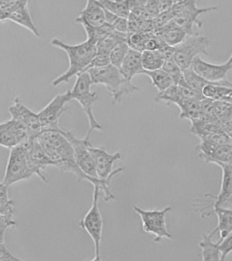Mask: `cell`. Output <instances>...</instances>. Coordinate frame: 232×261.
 I'll return each mask as SVG.
<instances>
[{
    "label": "cell",
    "mask_w": 232,
    "mask_h": 261,
    "mask_svg": "<svg viewBox=\"0 0 232 261\" xmlns=\"http://www.w3.org/2000/svg\"><path fill=\"white\" fill-rule=\"evenodd\" d=\"M50 44L66 53L69 58L68 69L52 82L54 87L69 83L73 76L83 73L97 54L96 44L87 39L80 44L72 45L55 38L51 40Z\"/></svg>",
    "instance_id": "6da1fadb"
},
{
    "label": "cell",
    "mask_w": 232,
    "mask_h": 261,
    "mask_svg": "<svg viewBox=\"0 0 232 261\" xmlns=\"http://www.w3.org/2000/svg\"><path fill=\"white\" fill-rule=\"evenodd\" d=\"M61 130V129H60ZM60 130H42L37 140L61 173H74L78 169L72 146Z\"/></svg>",
    "instance_id": "7a4b0ae2"
},
{
    "label": "cell",
    "mask_w": 232,
    "mask_h": 261,
    "mask_svg": "<svg viewBox=\"0 0 232 261\" xmlns=\"http://www.w3.org/2000/svg\"><path fill=\"white\" fill-rule=\"evenodd\" d=\"M85 72L89 73L93 85L105 86L111 97L113 105L121 101L124 96L138 90L137 86L126 79L120 69L111 64L101 68L90 69Z\"/></svg>",
    "instance_id": "3957f363"
},
{
    "label": "cell",
    "mask_w": 232,
    "mask_h": 261,
    "mask_svg": "<svg viewBox=\"0 0 232 261\" xmlns=\"http://www.w3.org/2000/svg\"><path fill=\"white\" fill-rule=\"evenodd\" d=\"M92 85L93 84L89 73L83 72L77 75L76 81L70 91L71 99H74L80 104L89 120L90 127L85 136L88 139L91 138L93 130H101L103 128L94 115L93 106L98 97L96 92L91 91Z\"/></svg>",
    "instance_id": "277c9868"
},
{
    "label": "cell",
    "mask_w": 232,
    "mask_h": 261,
    "mask_svg": "<svg viewBox=\"0 0 232 261\" xmlns=\"http://www.w3.org/2000/svg\"><path fill=\"white\" fill-rule=\"evenodd\" d=\"M175 23L183 28L188 35L195 34L193 27L196 25L201 29L202 22L198 19L201 14L208 12H215L218 10L217 6H210L207 8H198L197 0H183L180 3L173 4L170 8Z\"/></svg>",
    "instance_id": "5b68a950"
},
{
    "label": "cell",
    "mask_w": 232,
    "mask_h": 261,
    "mask_svg": "<svg viewBox=\"0 0 232 261\" xmlns=\"http://www.w3.org/2000/svg\"><path fill=\"white\" fill-rule=\"evenodd\" d=\"M97 186H94L93 203L85 215L79 222L78 226L85 230L93 240L95 247V257L93 260H101V242L103 234V221L99 209V192Z\"/></svg>",
    "instance_id": "8992f818"
},
{
    "label": "cell",
    "mask_w": 232,
    "mask_h": 261,
    "mask_svg": "<svg viewBox=\"0 0 232 261\" xmlns=\"http://www.w3.org/2000/svg\"><path fill=\"white\" fill-rule=\"evenodd\" d=\"M209 45L207 37L195 33L188 35L180 44L175 47V61L183 71L188 69L197 57L209 55L207 49Z\"/></svg>",
    "instance_id": "52a82bcc"
},
{
    "label": "cell",
    "mask_w": 232,
    "mask_h": 261,
    "mask_svg": "<svg viewBox=\"0 0 232 261\" xmlns=\"http://www.w3.org/2000/svg\"><path fill=\"white\" fill-rule=\"evenodd\" d=\"M133 210L140 216L142 230L154 236L155 242L160 243L163 238H172V234L167 230L166 224V214L172 210L170 206H166L161 210H147L134 205Z\"/></svg>",
    "instance_id": "ba28073f"
},
{
    "label": "cell",
    "mask_w": 232,
    "mask_h": 261,
    "mask_svg": "<svg viewBox=\"0 0 232 261\" xmlns=\"http://www.w3.org/2000/svg\"><path fill=\"white\" fill-rule=\"evenodd\" d=\"M33 175L34 173L28 166L25 152L22 147L19 145L10 149L2 182L9 187L14 184L28 180Z\"/></svg>",
    "instance_id": "9c48e42d"
},
{
    "label": "cell",
    "mask_w": 232,
    "mask_h": 261,
    "mask_svg": "<svg viewBox=\"0 0 232 261\" xmlns=\"http://www.w3.org/2000/svg\"><path fill=\"white\" fill-rule=\"evenodd\" d=\"M60 130L70 142L72 146L75 162L78 165L79 169L89 176L93 178L100 179L98 177L95 162L89 150V145L91 144L90 139L85 137L82 139L77 138L70 130H63L62 128H61Z\"/></svg>",
    "instance_id": "30bf717a"
},
{
    "label": "cell",
    "mask_w": 232,
    "mask_h": 261,
    "mask_svg": "<svg viewBox=\"0 0 232 261\" xmlns=\"http://www.w3.org/2000/svg\"><path fill=\"white\" fill-rule=\"evenodd\" d=\"M71 100L70 91L58 94L38 112L42 130L61 129L59 120L67 110L66 104Z\"/></svg>",
    "instance_id": "8fae6325"
},
{
    "label": "cell",
    "mask_w": 232,
    "mask_h": 261,
    "mask_svg": "<svg viewBox=\"0 0 232 261\" xmlns=\"http://www.w3.org/2000/svg\"><path fill=\"white\" fill-rule=\"evenodd\" d=\"M214 164L221 167L222 177L221 189L217 196L206 194L205 197L209 198L208 201H212L209 205L197 207L196 212L204 213L209 208L220 207L232 210V164L223 162H216Z\"/></svg>",
    "instance_id": "7c38bea8"
},
{
    "label": "cell",
    "mask_w": 232,
    "mask_h": 261,
    "mask_svg": "<svg viewBox=\"0 0 232 261\" xmlns=\"http://www.w3.org/2000/svg\"><path fill=\"white\" fill-rule=\"evenodd\" d=\"M25 152L28 166L34 173L44 183L48 184L46 177L42 171L48 166H54V163L45 152L36 138H30L25 142L20 145Z\"/></svg>",
    "instance_id": "4fadbf2b"
},
{
    "label": "cell",
    "mask_w": 232,
    "mask_h": 261,
    "mask_svg": "<svg viewBox=\"0 0 232 261\" xmlns=\"http://www.w3.org/2000/svg\"><path fill=\"white\" fill-rule=\"evenodd\" d=\"M89 150L95 162L96 171L98 177L102 179H107L123 172L124 167L113 169L114 163L122 159L119 152L109 153L103 146H93L89 145Z\"/></svg>",
    "instance_id": "5bb4252c"
},
{
    "label": "cell",
    "mask_w": 232,
    "mask_h": 261,
    "mask_svg": "<svg viewBox=\"0 0 232 261\" xmlns=\"http://www.w3.org/2000/svg\"><path fill=\"white\" fill-rule=\"evenodd\" d=\"M8 112L12 119L17 120L25 126L32 138H36L42 132L38 113H35L24 105L19 97L14 98L13 103L8 108Z\"/></svg>",
    "instance_id": "9a60e30c"
},
{
    "label": "cell",
    "mask_w": 232,
    "mask_h": 261,
    "mask_svg": "<svg viewBox=\"0 0 232 261\" xmlns=\"http://www.w3.org/2000/svg\"><path fill=\"white\" fill-rule=\"evenodd\" d=\"M191 68L204 79L210 82H221L227 80V75L232 70V54L228 60L221 64L207 62L197 57L193 60Z\"/></svg>",
    "instance_id": "2e32d148"
},
{
    "label": "cell",
    "mask_w": 232,
    "mask_h": 261,
    "mask_svg": "<svg viewBox=\"0 0 232 261\" xmlns=\"http://www.w3.org/2000/svg\"><path fill=\"white\" fill-rule=\"evenodd\" d=\"M32 138L25 126L17 120H10L0 123V146L12 149Z\"/></svg>",
    "instance_id": "e0dca14e"
},
{
    "label": "cell",
    "mask_w": 232,
    "mask_h": 261,
    "mask_svg": "<svg viewBox=\"0 0 232 261\" xmlns=\"http://www.w3.org/2000/svg\"><path fill=\"white\" fill-rule=\"evenodd\" d=\"M231 149L232 144L215 145L204 142H200L196 148V150L199 151V158L206 163L227 162Z\"/></svg>",
    "instance_id": "ac0fdd59"
},
{
    "label": "cell",
    "mask_w": 232,
    "mask_h": 261,
    "mask_svg": "<svg viewBox=\"0 0 232 261\" xmlns=\"http://www.w3.org/2000/svg\"><path fill=\"white\" fill-rule=\"evenodd\" d=\"M75 22L80 24L85 22L89 25L99 27L105 23V12L97 0H86L84 8L81 10L79 15L75 19Z\"/></svg>",
    "instance_id": "d6986e66"
},
{
    "label": "cell",
    "mask_w": 232,
    "mask_h": 261,
    "mask_svg": "<svg viewBox=\"0 0 232 261\" xmlns=\"http://www.w3.org/2000/svg\"><path fill=\"white\" fill-rule=\"evenodd\" d=\"M156 36L171 46L180 44L188 34L172 20L154 30Z\"/></svg>",
    "instance_id": "ffe728a7"
},
{
    "label": "cell",
    "mask_w": 232,
    "mask_h": 261,
    "mask_svg": "<svg viewBox=\"0 0 232 261\" xmlns=\"http://www.w3.org/2000/svg\"><path fill=\"white\" fill-rule=\"evenodd\" d=\"M211 208V211L207 212L203 218L213 214H216L218 220L217 226L211 233H209V236L213 238L217 232H219V240L221 241L232 231V210L220 207Z\"/></svg>",
    "instance_id": "44dd1931"
},
{
    "label": "cell",
    "mask_w": 232,
    "mask_h": 261,
    "mask_svg": "<svg viewBox=\"0 0 232 261\" xmlns=\"http://www.w3.org/2000/svg\"><path fill=\"white\" fill-rule=\"evenodd\" d=\"M119 69L128 81H132L135 75H140L144 69L142 65L141 53L130 48Z\"/></svg>",
    "instance_id": "7402d4cb"
},
{
    "label": "cell",
    "mask_w": 232,
    "mask_h": 261,
    "mask_svg": "<svg viewBox=\"0 0 232 261\" xmlns=\"http://www.w3.org/2000/svg\"><path fill=\"white\" fill-rule=\"evenodd\" d=\"M6 20L14 22L18 25L30 31L37 38L40 36L38 28L33 20L30 12L28 11L27 4H22L15 8L9 14Z\"/></svg>",
    "instance_id": "603a6c76"
},
{
    "label": "cell",
    "mask_w": 232,
    "mask_h": 261,
    "mask_svg": "<svg viewBox=\"0 0 232 261\" xmlns=\"http://www.w3.org/2000/svg\"><path fill=\"white\" fill-rule=\"evenodd\" d=\"M201 100L196 99L182 100L177 104L180 109L179 118L193 122L201 118Z\"/></svg>",
    "instance_id": "cb8c5ba5"
},
{
    "label": "cell",
    "mask_w": 232,
    "mask_h": 261,
    "mask_svg": "<svg viewBox=\"0 0 232 261\" xmlns=\"http://www.w3.org/2000/svg\"><path fill=\"white\" fill-rule=\"evenodd\" d=\"M128 33H120L114 30L107 36L105 37L96 44L97 53L109 55L111 51L118 44L122 42H127Z\"/></svg>",
    "instance_id": "d4e9b609"
},
{
    "label": "cell",
    "mask_w": 232,
    "mask_h": 261,
    "mask_svg": "<svg viewBox=\"0 0 232 261\" xmlns=\"http://www.w3.org/2000/svg\"><path fill=\"white\" fill-rule=\"evenodd\" d=\"M211 237L204 234L199 246L201 250V256L204 261L221 260V253H220V241L213 243L211 241Z\"/></svg>",
    "instance_id": "484cf974"
},
{
    "label": "cell",
    "mask_w": 232,
    "mask_h": 261,
    "mask_svg": "<svg viewBox=\"0 0 232 261\" xmlns=\"http://www.w3.org/2000/svg\"><path fill=\"white\" fill-rule=\"evenodd\" d=\"M140 75H146L150 77L153 86L158 89V92L164 91L174 84L168 73L162 68L153 71L143 69Z\"/></svg>",
    "instance_id": "4316f807"
},
{
    "label": "cell",
    "mask_w": 232,
    "mask_h": 261,
    "mask_svg": "<svg viewBox=\"0 0 232 261\" xmlns=\"http://www.w3.org/2000/svg\"><path fill=\"white\" fill-rule=\"evenodd\" d=\"M8 187L0 182V215L10 222H16L14 220V201L8 196Z\"/></svg>",
    "instance_id": "83f0119b"
},
{
    "label": "cell",
    "mask_w": 232,
    "mask_h": 261,
    "mask_svg": "<svg viewBox=\"0 0 232 261\" xmlns=\"http://www.w3.org/2000/svg\"><path fill=\"white\" fill-rule=\"evenodd\" d=\"M141 61L144 70L153 71L162 68L164 59L158 50H144L141 53Z\"/></svg>",
    "instance_id": "f1b7e54d"
},
{
    "label": "cell",
    "mask_w": 232,
    "mask_h": 261,
    "mask_svg": "<svg viewBox=\"0 0 232 261\" xmlns=\"http://www.w3.org/2000/svg\"><path fill=\"white\" fill-rule=\"evenodd\" d=\"M81 25L84 29L85 34L87 36V40L91 41L92 42L97 43L101 39L107 36L108 35L113 32L114 30L107 23L99 27H93L89 25L85 22H81Z\"/></svg>",
    "instance_id": "f546056e"
},
{
    "label": "cell",
    "mask_w": 232,
    "mask_h": 261,
    "mask_svg": "<svg viewBox=\"0 0 232 261\" xmlns=\"http://www.w3.org/2000/svg\"><path fill=\"white\" fill-rule=\"evenodd\" d=\"M127 20L128 33L154 32L153 20L143 19L132 13L130 14Z\"/></svg>",
    "instance_id": "4dcf8cb0"
},
{
    "label": "cell",
    "mask_w": 232,
    "mask_h": 261,
    "mask_svg": "<svg viewBox=\"0 0 232 261\" xmlns=\"http://www.w3.org/2000/svg\"><path fill=\"white\" fill-rule=\"evenodd\" d=\"M100 5L108 11L128 18L130 12L125 0H97Z\"/></svg>",
    "instance_id": "1f68e13d"
},
{
    "label": "cell",
    "mask_w": 232,
    "mask_h": 261,
    "mask_svg": "<svg viewBox=\"0 0 232 261\" xmlns=\"http://www.w3.org/2000/svg\"><path fill=\"white\" fill-rule=\"evenodd\" d=\"M172 79L174 85L188 86L185 81L183 71L177 64L174 59L165 60L162 67Z\"/></svg>",
    "instance_id": "d6a6232c"
},
{
    "label": "cell",
    "mask_w": 232,
    "mask_h": 261,
    "mask_svg": "<svg viewBox=\"0 0 232 261\" xmlns=\"http://www.w3.org/2000/svg\"><path fill=\"white\" fill-rule=\"evenodd\" d=\"M154 34V32L128 33L127 44L130 48L142 53L147 40Z\"/></svg>",
    "instance_id": "836d02e7"
},
{
    "label": "cell",
    "mask_w": 232,
    "mask_h": 261,
    "mask_svg": "<svg viewBox=\"0 0 232 261\" xmlns=\"http://www.w3.org/2000/svg\"><path fill=\"white\" fill-rule=\"evenodd\" d=\"M104 12H105V23L109 24L111 28L118 32L127 34V18L122 17V16L112 13V12L105 9H104Z\"/></svg>",
    "instance_id": "e575fe53"
},
{
    "label": "cell",
    "mask_w": 232,
    "mask_h": 261,
    "mask_svg": "<svg viewBox=\"0 0 232 261\" xmlns=\"http://www.w3.org/2000/svg\"><path fill=\"white\" fill-rule=\"evenodd\" d=\"M201 118L211 123L221 124L218 119L214 108V99L204 97L200 101Z\"/></svg>",
    "instance_id": "d590c367"
},
{
    "label": "cell",
    "mask_w": 232,
    "mask_h": 261,
    "mask_svg": "<svg viewBox=\"0 0 232 261\" xmlns=\"http://www.w3.org/2000/svg\"><path fill=\"white\" fill-rule=\"evenodd\" d=\"M129 49L130 47L127 42H122L118 44L110 53L109 59L111 64L120 69Z\"/></svg>",
    "instance_id": "8d00e7d4"
},
{
    "label": "cell",
    "mask_w": 232,
    "mask_h": 261,
    "mask_svg": "<svg viewBox=\"0 0 232 261\" xmlns=\"http://www.w3.org/2000/svg\"><path fill=\"white\" fill-rule=\"evenodd\" d=\"M214 108L221 125L227 122L232 115V103L219 100H214Z\"/></svg>",
    "instance_id": "74e56055"
},
{
    "label": "cell",
    "mask_w": 232,
    "mask_h": 261,
    "mask_svg": "<svg viewBox=\"0 0 232 261\" xmlns=\"http://www.w3.org/2000/svg\"><path fill=\"white\" fill-rule=\"evenodd\" d=\"M28 0H0V22L6 20L8 16L18 6L27 4Z\"/></svg>",
    "instance_id": "f35d334b"
},
{
    "label": "cell",
    "mask_w": 232,
    "mask_h": 261,
    "mask_svg": "<svg viewBox=\"0 0 232 261\" xmlns=\"http://www.w3.org/2000/svg\"><path fill=\"white\" fill-rule=\"evenodd\" d=\"M213 99L232 103V87L215 85Z\"/></svg>",
    "instance_id": "ab89813d"
},
{
    "label": "cell",
    "mask_w": 232,
    "mask_h": 261,
    "mask_svg": "<svg viewBox=\"0 0 232 261\" xmlns=\"http://www.w3.org/2000/svg\"><path fill=\"white\" fill-rule=\"evenodd\" d=\"M111 64L110 63L109 55L103 54V53H97L96 54L95 57L92 60L91 63L89 65V66L86 67L85 71L83 72H85L90 69L92 68H101L107 66Z\"/></svg>",
    "instance_id": "60d3db41"
},
{
    "label": "cell",
    "mask_w": 232,
    "mask_h": 261,
    "mask_svg": "<svg viewBox=\"0 0 232 261\" xmlns=\"http://www.w3.org/2000/svg\"><path fill=\"white\" fill-rule=\"evenodd\" d=\"M219 248L221 260H225L227 255L232 252V231L230 232L225 238L220 241Z\"/></svg>",
    "instance_id": "b9f144b4"
},
{
    "label": "cell",
    "mask_w": 232,
    "mask_h": 261,
    "mask_svg": "<svg viewBox=\"0 0 232 261\" xmlns=\"http://www.w3.org/2000/svg\"><path fill=\"white\" fill-rule=\"evenodd\" d=\"M158 50L162 55L164 61L174 59L175 47L170 46V45L165 42L164 41H163L162 39H160V44Z\"/></svg>",
    "instance_id": "7bdbcfd3"
},
{
    "label": "cell",
    "mask_w": 232,
    "mask_h": 261,
    "mask_svg": "<svg viewBox=\"0 0 232 261\" xmlns=\"http://www.w3.org/2000/svg\"><path fill=\"white\" fill-rule=\"evenodd\" d=\"M21 259L14 256L9 249L6 247L5 243H0V261L20 260Z\"/></svg>",
    "instance_id": "ee69618b"
},
{
    "label": "cell",
    "mask_w": 232,
    "mask_h": 261,
    "mask_svg": "<svg viewBox=\"0 0 232 261\" xmlns=\"http://www.w3.org/2000/svg\"><path fill=\"white\" fill-rule=\"evenodd\" d=\"M130 12H135L143 9L149 0H125Z\"/></svg>",
    "instance_id": "f6af8a7d"
},
{
    "label": "cell",
    "mask_w": 232,
    "mask_h": 261,
    "mask_svg": "<svg viewBox=\"0 0 232 261\" xmlns=\"http://www.w3.org/2000/svg\"><path fill=\"white\" fill-rule=\"evenodd\" d=\"M16 225V222H10L6 219L0 220V243H4L6 230Z\"/></svg>",
    "instance_id": "bcb514c9"
},
{
    "label": "cell",
    "mask_w": 232,
    "mask_h": 261,
    "mask_svg": "<svg viewBox=\"0 0 232 261\" xmlns=\"http://www.w3.org/2000/svg\"><path fill=\"white\" fill-rule=\"evenodd\" d=\"M160 12L170 9L173 5V0H159Z\"/></svg>",
    "instance_id": "7dc6e473"
},
{
    "label": "cell",
    "mask_w": 232,
    "mask_h": 261,
    "mask_svg": "<svg viewBox=\"0 0 232 261\" xmlns=\"http://www.w3.org/2000/svg\"><path fill=\"white\" fill-rule=\"evenodd\" d=\"M221 126L226 134L228 135V136L232 140V115L229 119L227 122H225V123L222 124Z\"/></svg>",
    "instance_id": "c3c4849f"
},
{
    "label": "cell",
    "mask_w": 232,
    "mask_h": 261,
    "mask_svg": "<svg viewBox=\"0 0 232 261\" xmlns=\"http://www.w3.org/2000/svg\"><path fill=\"white\" fill-rule=\"evenodd\" d=\"M226 163H229V164H232V149L231 152H230V154L229 156H228L227 161Z\"/></svg>",
    "instance_id": "681fc988"
},
{
    "label": "cell",
    "mask_w": 232,
    "mask_h": 261,
    "mask_svg": "<svg viewBox=\"0 0 232 261\" xmlns=\"http://www.w3.org/2000/svg\"><path fill=\"white\" fill-rule=\"evenodd\" d=\"M3 219H6V218L3 217V216H2V215H0V220H3ZM7 220V219H6ZM8 221H9V220H8Z\"/></svg>",
    "instance_id": "f907efd6"
}]
</instances>
